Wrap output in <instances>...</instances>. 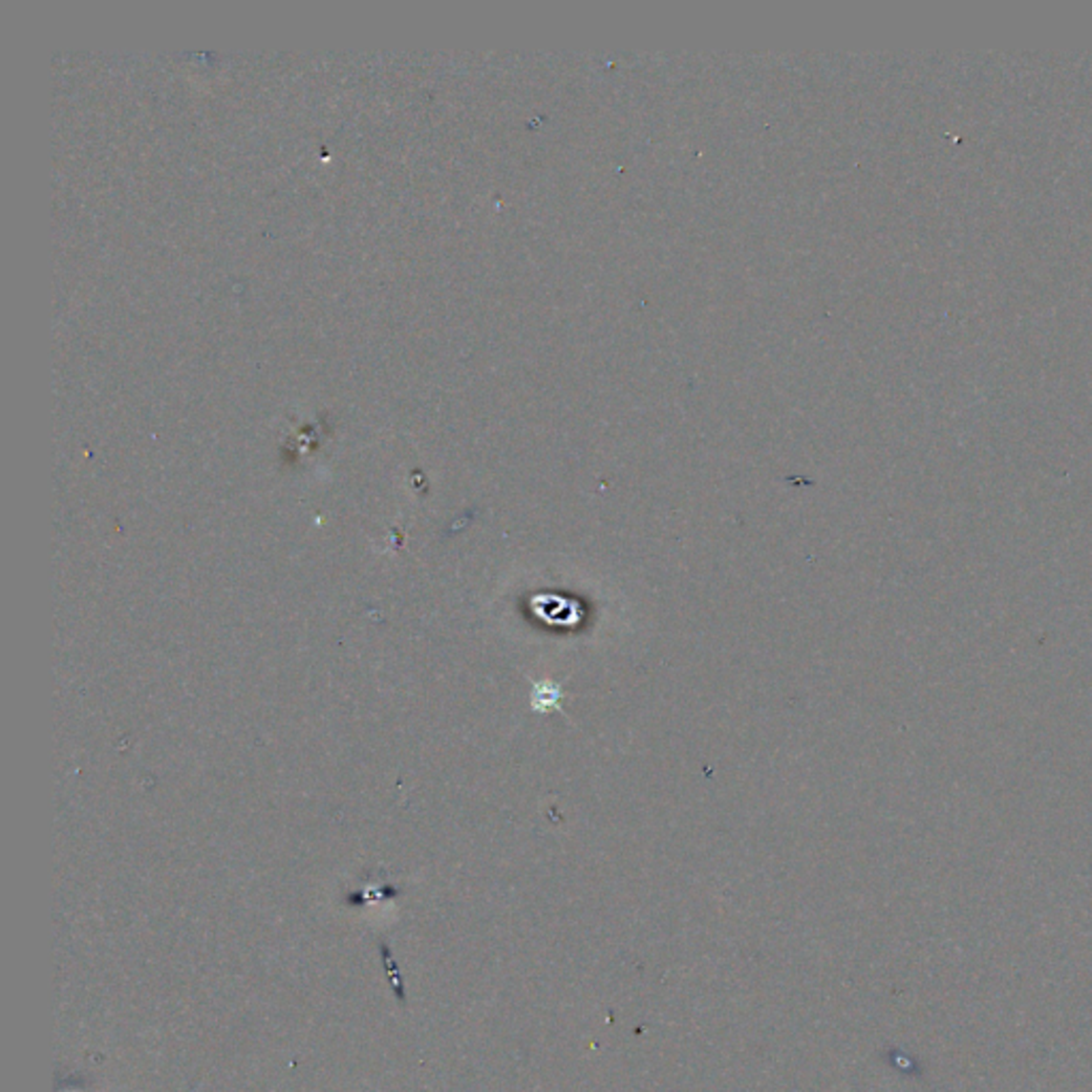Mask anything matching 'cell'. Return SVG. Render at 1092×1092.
<instances>
[{"instance_id":"2","label":"cell","mask_w":1092,"mask_h":1092,"mask_svg":"<svg viewBox=\"0 0 1092 1092\" xmlns=\"http://www.w3.org/2000/svg\"><path fill=\"white\" fill-rule=\"evenodd\" d=\"M384 962H387V969H389V975H391V984H393V988H395V993L399 995V998H403V988H401V981H399V977H397V969H395V962L391 960L387 950H384Z\"/></svg>"},{"instance_id":"1","label":"cell","mask_w":1092,"mask_h":1092,"mask_svg":"<svg viewBox=\"0 0 1092 1092\" xmlns=\"http://www.w3.org/2000/svg\"><path fill=\"white\" fill-rule=\"evenodd\" d=\"M534 683V692H531V709L538 713H548L555 709H562L564 692L562 685L553 681H531Z\"/></svg>"}]
</instances>
